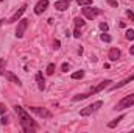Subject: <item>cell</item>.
Here are the masks:
<instances>
[{
    "mask_svg": "<svg viewBox=\"0 0 134 133\" xmlns=\"http://www.w3.org/2000/svg\"><path fill=\"white\" fill-rule=\"evenodd\" d=\"M134 80V75H130L128 78H125V80H122V81H119V83H115L114 86H111V89L114 91V89H119V88H122V86H125V85H128L130 81H133Z\"/></svg>",
    "mask_w": 134,
    "mask_h": 133,
    "instance_id": "5bb4252c",
    "label": "cell"
},
{
    "mask_svg": "<svg viewBox=\"0 0 134 133\" xmlns=\"http://www.w3.org/2000/svg\"><path fill=\"white\" fill-rule=\"evenodd\" d=\"M5 64H6L5 58H0V74H2V75H3V72H5Z\"/></svg>",
    "mask_w": 134,
    "mask_h": 133,
    "instance_id": "603a6c76",
    "label": "cell"
},
{
    "mask_svg": "<svg viewBox=\"0 0 134 133\" xmlns=\"http://www.w3.org/2000/svg\"><path fill=\"white\" fill-rule=\"evenodd\" d=\"M61 69H63V72H67V70H69V64H67V63H63Z\"/></svg>",
    "mask_w": 134,
    "mask_h": 133,
    "instance_id": "f1b7e54d",
    "label": "cell"
},
{
    "mask_svg": "<svg viewBox=\"0 0 134 133\" xmlns=\"http://www.w3.org/2000/svg\"><path fill=\"white\" fill-rule=\"evenodd\" d=\"M81 33H80V28H75V32H73V38H80Z\"/></svg>",
    "mask_w": 134,
    "mask_h": 133,
    "instance_id": "4316f807",
    "label": "cell"
},
{
    "mask_svg": "<svg viewBox=\"0 0 134 133\" xmlns=\"http://www.w3.org/2000/svg\"><path fill=\"white\" fill-rule=\"evenodd\" d=\"M112 81L111 80H103L101 83H98L97 86H94V88H91V91L89 93H84V94H80V96H75L73 97V102H78V100H83V99H87L89 96H94V94H98L100 91H103L104 88H108L109 85H111Z\"/></svg>",
    "mask_w": 134,
    "mask_h": 133,
    "instance_id": "7a4b0ae2",
    "label": "cell"
},
{
    "mask_svg": "<svg viewBox=\"0 0 134 133\" xmlns=\"http://www.w3.org/2000/svg\"><path fill=\"white\" fill-rule=\"evenodd\" d=\"M84 77V70H78V72H73L72 74V78L73 80H78V78H83Z\"/></svg>",
    "mask_w": 134,
    "mask_h": 133,
    "instance_id": "2e32d148",
    "label": "cell"
},
{
    "mask_svg": "<svg viewBox=\"0 0 134 133\" xmlns=\"http://www.w3.org/2000/svg\"><path fill=\"white\" fill-rule=\"evenodd\" d=\"M76 3L80 6H89V5H92V0H76Z\"/></svg>",
    "mask_w": 134,
    "mask_h": 133,
    "instance_id": "ffe728a7",
    "label": "cell"
},
{
    "mask_svg": "<svg viewBox=\"0 0 134 133\" xmlns=\"http://www.w3.org/2000/svg\"><path fill=\"white\" fill-rule=\"evenodd\" d=\"M108 58H109L111 61H117V60L120 58V50H119L117 47H112V49L109 50V53H108Z\"/></svg>",
    "mask_w": 134,
    "mask_h": 133,
    "instance_id": "7c38bea8",
    "label": "cell"
},
{
    "mask_svg": "<svg viewBox=\"0 0 134 133\" xmlns=\"http://www.w3.org/2000/svg\"><path fill=\"white\" fill-rule=\"evenodd\" d=\"M14 110H16V114H17L19 121H20L22 130H24L25 133H33L34 130L37 129V125H36V122L33 121V117H31L22 106H19V105H16Z\"/></svg>",
    "mask_w": 134,
    "mask_h": 133,
    "instance_id": "6da1fadb",
    "label": "cell"
},
{
    "mask_svg": "<svg viewBox=\"0 0 134 133\" xmlns=\"http://www.w3.org/2000/svg\"><path fill=\"white\" fill-rule=\"evenodd\" d=\"M126 16H128V19H130L131 22H134V13L131 9H126Z\"/></svg>",
    "mask_w": 134,
    "mask_h": 133,
    "instance_id": "cb8c5ba5",
    "label": "cell"
},
{
    "mask_svg": "<svg viewBox=\"0 0 134 133\" xmlns=\"http://www.w3.org/2000/svg\"><path fill=\"white\" fill-rule=\"evenodd\" d=\"M25 9H27V5H22V6H20V8H19V9H17V11H16V13L6 21V22H8V24H14V22H17V21L22 17V14L25 13Z\"/></svg>",
    "mask_w": 134,
    "mask_h": 133,
    "instance_id": "ba28073f",
    "label": "cell"
},
{
    "mask_svg": "<svg viewBox=\"0 0 134 133\" xmlns=\"http://www.w3.org/2000/svg\"><path fill=\"white\" fill-rule=\"evenodd\" d=\"M125 36H126V39H128V41H133V39H134V30H126Z\"/></svg>",
    "mask_w": 134,
    "mask_h": 133,
    "instance_id": "7402d4cb",
    "label": "cell"
},
{
    "mask_svg": "<svg viewBox=\"0 0 134 133\" xmlns=\"http://www.w3.org/2000/svg\"><path fill=\"white\" fill-rule=\"evenodd\" d=\"M59 47H61V42H59V41H58V39H56V41H55V42H53V49H56V50H58V49H59Z\"/></svg>",
    "mask_w": 134,
    "mask_h": 133,
    "instance_id": "d4e9b609",
    "label": "cell"
},
{
    "mask_svg": "<svg viewBox=\"0 0 134 133\" xmlns=\"http://www.w3.org/2000/svg\"><path fill=\"white\" fill-rule=\"evenodd\" d=\"M45 72H47V75H53V74H55V63H50V64L47 66V70H45Z\"/></svg>",
    "mask_w": 134,
    "mask_h": 133,
    "instance_id": "ac0fdd59",
    "label": "cell"
},
{
    "mask_svg": "<svg viewBox=\"0 0 134 133\" xmlns=\"http://www.w3.org/2000/svg\"><path fill=\"white\" fill-rule=\"evenodd\" d=\"M3 75H5V77H6V78L11 81V83H16L17 86H20V85H22V83H20V80H19V77H17V75H14L13 72L6 70V72H3Z\"/></svg>",
    "mask_w": 134,
    "mask_h": 133,
    "instance_id": "8fae6325",
    "label": "cell"
},
{
    "mask_svg": "<svg viewBox=\"0 0 134 133\" xmlns=\"http://www.w3.org/2000/svg\"><path fill=\"white\" fill-rule=\"evenodd\" d=\"M100 39L103 41V42H111V41H112V38H111L108 33H104V32L100 34Z\"/></svg>",
    "mask_w": 134,
    "mask_h": 133,
    "instance_id": "e0dca14e",
    "label": "cell"
},
{
    "mask_svg": "<svg viewBox=\"0 0 134 133\" xmlns=\"http://www.w3.org/2000/svg\"><path fill=\"white\" fill-rule=\"evenodd\" d=\"M69 5H70V0H59V2L55 3V8L58 11H66L67 8H69Z\"/></svg>",
    "mask_w": 134,
    "mask_h": 133,
    "instance_id": "4fadbf2b",
    "label": "cell"
},
{
    "mask_svg": "<svg viewBox=\"0 0 134 133\" xmlns=\"http://www.w3.org/2000/svg\"><path fill=\"white\" fill-rule=\"evenodd\" d=\"M106 2H108V3H109L111 6H114V8H117V2H115V0H106Z\"/></svg>",
    "mask_w": 134,
    "mask_h": 133,
    "instance_id": "83f0119b",
    "label": "cell"
},
{
    "mask_svg": "<svg viewBox=\"0 0 134 133\" xmlns=\"http://www.w3.org/2000/svg\"><path fill=\"white\" fill-rule=\"evenodd\" d=\"M98 27H100L101 32H104V33H108V30H109V25H108L106 22H100V25H98Z\"/></svg>",
    "mask_w": 134,
    "mask_h": 133,
    "instance_id": "44dd1931",
    "label": "cell"
},
{
    "mask_svg": "<svg viewBox=\"0 0 134 133\" xmlns=\"http://www.w3.org/2000/svg\"><path fill=\"white\" fill-rule=\"evenodd\" d=\"M123 117H125V114H122V116H119L117 119H114V121H111V122L108 124V127H109V129H114V127H115V125H117V124H119V122H120L122 119H123Z\"/></svg>",
    "mask_w": 134,
    "mask_h": 133,
    "instance_id": "9a60e30c",
    "label": "cell"
},
{
    "mask_svg": "<svg viewBox=\"0 0 134 133\" xmlns=\"http://www.w3.org/2000/svg\"><path fill=\"white\" fill-rule=\"evenodd\" d=\"M34 80H36V83H37L39 91H44V89H45V78H44L42 72H37V74L34 75Z\"/></svg>",
    "mask_w": 134,
    "mask_h": 133,
    "instance_id": "30bf717a",
    "label": "cell"
},
{
    "mask_svg": "<svg viewBox=\"0 0 134 133\" xmlns=\"http://www.w3.org/2000/svg\"><path fill=\"white\" fill-rule=\"evenodd\" d=\"M28 28V19H20L17 22V28H16V38H22Z\"/></svg>",
    "mask_w": 134,
    "mask_h": 133,
    "instance_id": "52a82bcc",
    "label": "cell"
},
{
    "mask_svg": "<svg viewBox=\"0 0 134 133\" xmlns=\"http://www.w3.org/2000/svg\"><path fill=\"white\" fill-rule=\"evenodd\" d=\"M133 105H134V93L130 94V96H126V97H123L120 102H117V105H115L114 110L122 111V110H126V108H130V106H133Z\"/></svg>",
    "mask_w": 134,
    "mask_h": 133,
    "instance_id": "3957f363",
    "label": "cell"
},
{
    "mask_svg": "<svg viewBox=\"0 0 134 133\" xmlns=\"http://www.w3.org/2000/svg\"><path fill=\"white\" fill-rule=\"evenodd\" d=\"M47 6H48V0H39L36 3V6H34V13L39 16V14H42L47 9Z\"/></svg>",
    "mask_w": 134,
    "mask_h": 133,
    "instance_id": "9c48e42d",
    "label": "cell"
},
{
    "mask_svg": "<svg viewBox=\"0 0 134 133\" xmlns=\"http://www.w3.org/2000/svg\"><path fill=\"white\" fill-rule=\"evenodd\" d=\"M101 106H103V102H101V100H98V102H94L92 105H89V106L83 108V110L80 111V116H91V114L97 113Z\"/></svg>",
    "mask_w": 134,
    "mask_h": 133,
    "instance_id": "277c9868",
    "label": "cell"
},
{
    "mask_svg": "<svg viewBox=\"0 0 134 133\" xmlns=\"http://www.w3.org/2000/svg\"><path fill=\"white\" fill-rule=\"evenodd\" d=\"M0 124H2V125L8 124V119H6V117H2V119H0Z\"/></svg>",
    "mask_w": 134,
    "mask_h": 133,
    "instance_id": "f546056e",
    "label": "cell"
},
{
    "mask_svg": "<svg viewBox=\"0 0 134 133\" xmlns=\"http://www.w3.org/2000/svg\"><path fill=\"white\" fill-rule=\"evenodd\" d=\"M5 111H6V106H5V103H0V114H5Z\"/></svg>",
    "mask_w": 134,
    "mask_h": 133,
    "instance_id": "484cf974",
    "label": "cell"
},
{
    "mask_svg": "<svg viewBox=\"0 0 134 133\" xmlns=\"http://www.w3.org/2000/svg\"><path fill=\"white\" fill-rule=\"evenodd\" d=\"M30 111L34 113V114H37L39 117H42V119H50L52 117V113L47 110V108H41V106H30Z\"/></svg>",
    "mask_w": 134,
    "mask_h": 133,
    "instance_id": "8992f818",
    "label": "cell"
},
{
    "mask_svg": "<svg viewBox=\"0 0 134 133\" xmlns=\"http://www.w3.org/2000/svg\"><path fill=\"white\" fill-rule=\"evenodd\" d=\"M0 2H3V0H0Z\"/></svg>",
    "mask_w": 134,
    "mask_h": 133,
    "instance_id": "1f68e13d",
    "label": "cell"
},
{
    "mask_svg": "<svg viewBox=\"0 0 134 133\" xmlns=\"http://www.w3.org/2000/svg\"><path fill=\"white\" fill-rule=\"evenodd\" d=\"M83 14H84V17L94 21L97 16L101 14V9H98V8H91V5L89 6H83Z\"/></svg>",
    "mask_w": 134,
    "mask_h": 133,
    "instance_id": "5b68a950",
    "label": "cell"
},
{
    "mask_svg": "<svg viewBox=\"0 0 134 133\" xmlns=\"http://www.w3.org/2000/svg\"><path fill=\"white\" fill-rule=\"evenodd\" d=\"M130 53H131V55H134V45L131 47V49H130Z\"/></svg>",
    "mask_w": 134,
    "mask_h": 133,
    "instance_id": "4dcf8cb0",
    "label": "cell"
},
{
    "mask_svg": "<svg viewBox=\"0 0 134 133\" xmlns=\"http://www.w3.org/2000/svg\"><path fill=\"white\" fill-rule=\"evenodd\" d=\"M84 24H86V22H84L83 19H80V17H76V19H75V27H76V28H81V27H84Z\"/></svg>",
    "mask_w": 134,
    "mask_h": 133,
    "instance_id": "d6986e66",
    "label": "cell"
}]
</instances>
